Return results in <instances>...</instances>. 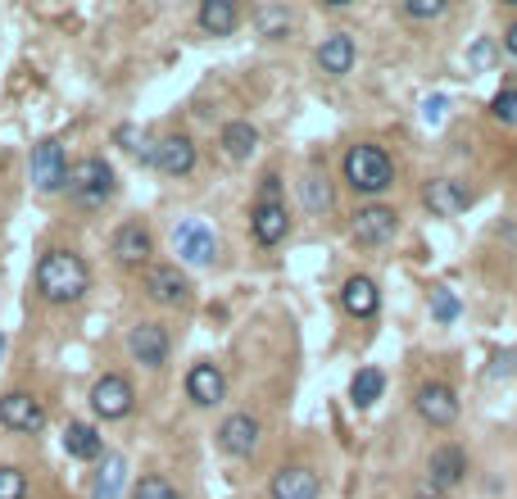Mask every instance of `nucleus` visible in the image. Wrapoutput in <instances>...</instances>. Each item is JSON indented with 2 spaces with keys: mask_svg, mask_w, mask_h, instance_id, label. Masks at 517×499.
Returning <instances> with one entry per match:
<instances>
[{
  "mask_svg": "<svg viewBox=\"0 0 517 499\" xmlns=\"http://www.w3.org/2000/svg\"><path fill=\"white\" fill-rule=\"evenodd\" d=\"M313 59H318V69L327 78H345L359 64V41H354V32H327L318 41V50H313Z\"/></svg>",
  "mask_w": 517,
  "mask_h": 499,
  "instance_id": "16",
  "label": "nucleus"
},
{
  "mask_svg": "<svg viewBox=\"0 0 517 499\" xmlns=\"http://www.w3.org/2000/svg\"><path fill=\"white\" fill-rule=\"evenodd\" d=\"M168 350H173V336L164 323H137L127 332V354L141 363V368H164Z\"/></svg>",
  "mask_w": 517,
  "mask_h": 499,
  "instance_id": "11",
  "label": "nucleus"
},
{
  "mask_svg": "<svg viewBox=\"0 0 517 499\" xmlns=\"http://www.w3.org/2000/svg\"><path fill=\"white\" fill-rule=\"evenodd\" d=\"M250 23H254V32H259L264 41H286L291 37V28H295V19H291L286 5H259V10L250 14Z\"/></svg>",
  "mask_w": 517,
  "mask_h": 499,
  "instance_id": "25",
  "label": "nucleus"
},
{
  "mask_svg": "<svg viewBox=\"0 0 517 499\" xmlns=\"http://www.w3.org/2000/svg\"><path fill=\"white\" fill-rule=\"evenodd\" d=\"M250 236L264 250H273V245H282L286 236H291V214H286V200H254L250 209Z\"/></svg>",
  "mask_w": 517,
  "mask_h": 499,
  "instance_id": "10",
  "label": "nucleus"
},
{
  "mask_svg": "<svg viewBox=\"0 0 517 499\" xmlns=\"http://www.w3.org/2000/svg\"><path fill=\"white\" fill-rule=\"evenodd\" d=\"M155 168L164 177H186L196 168V141L186 132H168V137L155 141Z\"/></svg>",
  "mask_w": 517,
  "mask_h": 499,
  "instance_id": "19",
  "label": "nucleus"
},
{
  "mask_svg": "<svg viewBox=\"0 0 517 499\" xmlns=\"http://www.w3.org/2000/svg\"><path fill=\"white\" fill-rule=\"evenodd\" d=\"M132 404H137V391H132V382H127L123 372H105V377L91 386V409H96V418H105V422L127 418Z\"/></svg>",
  "mask_w": 517,
  "mask_h": 499,
  "instance_id": "8",
  "label": "nucleus"
},
{
  "mask_svg": "<svg viewBox=\"0 0 517 499\" xmlns=\"http://www.w3.org/2000/svg\"><path fill=\"white\" fill-rule=\"evenodd\" d=\"M490 118H495L499 128H517V91L513 87H504L490 100Z\"/></svg>",
  "mask_w": 517,
  "mask_h": 499,
  "instance_id": "33",
  "label": "nucleus"
},
{
  "mask_svg": "<svg viewBox=\"0 0 517 499\" xmlns=\"http://www.w3.org/2000/svg\"><path fill=\"white\" fill-rule=\"evenodd\" d=\"M440 109H445V100H440V96H431V100H427V118H431V123H436V118H440Z\"/></svg>",
  "mask_w": 517,
  "mask_h": 499,
  "instance_id": "39",
  "label": "nucleus"
},
{
  "mask_svg": "<svg viewBox=\"0 0 517 499\" xmlns=\"http://www.w3.org/2000/svg\"><path fill=\"white\" fill-rule=\"evenodd\" d=\"M196 23L209 32V37H232L236 23H241V10H236L232 0H200Z\"/></svg>",
  "mask_w": 517,
  "mask_h": 499,
  "instance_id": "22",
  "label": "nucleus"
},
{
  "mask_svg": "<svg viewBox=\"0 0 517 499\" xmlns=\"http://www.w3.org/2000/svg\"><path fill=\"white\" fill-rule=\"evenodd\" d=\"M109 250H114V259L123 268H150V255H155V236H150L146 223H123L114 232V241H109Z\"/></svg>",
  "mask_w": 517,
  "mask_h": 499,
  "instance_id": "17",
  "label": "nucleus"
},
{
  "mask_svg": "<svg viewBox=\"0 0 517 499\" xmlns=\"http://www.w3.org/2000/svg\"><path fill=\"white\" fill-rule=\"evenodd\" d=\"M400 14L409 23H431V19H445L449 14V0H404Z\"/></svg>",
  "mask_w": 517,
  "mask_h": 499,
  "instance_id": "32",
  "label": "nucleus"
},
{
  "mask_svg": "<svg viewBox=\"0 0 517 499\" xmlns=\"http://www.w3.org/2000/svg\"><path fill=\"white\" fill-rule=\"evenodd\" d=\"M422 205H427V214L436 218H459L472 209V191L459 182V177H431L427 186H422Z\"/></svg>",
  "mask_w": 517,
  "mask_h": 499,
  "instance_id": "9",
  "label": "nucleus"
},
{
  "mask_svg": "<svg viewBox=\"0 0 517 499\" xmlns=\"http://www.w3.org/2000/svg\"><path fill=\"white\" fill-rule=\"evenodd\" d=\"M413 499H445V490H440L436 481H431L427 472H422V477H418V486H413Z\"/></svg>",
  "mask_w": 517,
  "mask_h": 499,
  "instance_id": "36",
  "label": "nucleus"
},
{
  "mask_svg": "<svg viewBox=\"0 0 517 499\" xmlns=\"http://www.w3.org/2000/svg\"><path fill=\"white\" fill-rule=\"evenodd\" d=\"M123 477H127L123 454H105V463H100V472H96V486H91V499H118Z\"/></svg>",
  "mask_w": 517,
  "mask_h": 499,
  "instance_id": "28",
  "label": "nucleus"
},
{
  "mask_svg": "<svg viewBox=\"0 0 517 499\" xmlns=\"http://www.w3.org/2000/svg\"><path fill=\"white\" fill-rule=\"evenodd\" d=\"M468 472H472V463H468V450L463 445H454V441H445V445H436L431 450V459H427V477L436 481L440 490H459L463 481H468Z\"/></svg>",
  "mask_w": 517,
  "mask_h": 499,
  "instance_id": "15",
  "label": "nucleus"
},
{
  "mask_svg": "<svg viewBox=\"0 0 517 499\" xmlns=\"http://www.w3.org/2000/svg\"><path fill=\"white\" fill-rule=\"evenodd\" d=\"M459 314H463V300H459V295L449 291V286H436V291H431V318H436L440 327H449Z\"/></svg>",
  "mask_w": 517,
  "mask_h": 499,
  "instance_id": "30",
  "label": "nucleus"
},
{
  "mask_svg": "<svg viewBox=\"0 0 517 499\" xmlns=\"http://www.w3.org/2000/svg\"><path fill=\"white\" fill-rule=\"evenodd\" d=\"M0 354H5V336H0Z\"/></svg>",
  "mask_w": 517,
  "mask_h": 499,
  "instance_id": "40",
  "label": "nucleus"
},
{
  "mask_svg": "<svg viewBox=\"0 0 517 499\" xmlns=\"http://www.w3.org/2000/svg\"><path fill=\"white\" fill-rule=\"evenodd\" d=\"M141 286L155 304H168V309H186L191 304V277L182 273L177 264H150L141 273Z\"/></svg>",
  "mask_w": 517,
  "mask_h": 499,
  "instance_id": "7",
  "label": "nucleus"
},
{
  "mask_svg": "<svg viewBox=\"0 0 517 499\" xmlns=\"http://www.w3.org/2000/svg\"><path fill=\"white\" fill-rule=\"evenodd\" d=\"M499 46H504V55H513V59H517V19L504 28V41H499Z\"/></svg>",
  "mask_w": 517,
  "mask_h": 499,
  "instance_id": "37",
  "label": "nucleus"
},
{
  "mask_svg": "<svg viewBox=\"0 0 517 499\" xmlns=\"http://www.w3.org/2000/svg\"><path fill=\"white\" fill-rule=\"evenodd\" d=\"M341 177H345V186H350L354 196L377 200L395 186V159H391V150L377 146V141H359V146L345 150Z\"/></svg>",
  "mask_w": 517,
  "mask_h": 499,
  "instance_id": "2",
  "label": "nucleus"
},
{
  "mask_svg": "<svg viewBox=\"0 0 517 499\" xmlns=\"http://www.w3.org/2000/svg\"><path fill=\"white\" fill-rule=\"evenodd\" d=\"M64 454L91 463L105 454V441H100V431L91 427V422H69V427H64Z\"/></svg>",
  "mask_w": 517,
  "mask_h": 499,
  "instance_id": "24",
  "label": "nucleus"
},
{
  "mask_svg": "<svg viewBox=\"0 0 517 499\" xmlns=\"http://www.w3.org/2000/svg\"><path fill=\"white\" fill-rule=\"evenodd\" d=\"M499 59V46H495V37H477L468 46V64H472V73H486L490 64Z\"/></svg>",
  "mask_w": 517,
  "mask_h": 499,
  "instance_id": "35",
  "label": "nucleus"
},
{
  "mask_svg": "<svg viewBox=\"0 0 517 499\" xmlns=\"http://www.w3.org/2000/svg\"><path fill=\"white\" fill-rule=\"evenodd\" d=\"M64 191H69V200L78 209H105L109 200H114V191H118V177H114V168H109L105 159L87 155V159H78V164L69 168Z\"/></svg>",
  "mask_w": 517,
  "mask_h": 499,
  "instance_id": "3",
  "label": "nucleus"
},
{
  "mask_svg": "<svg viewBox=\"0 0 517 499\" xmlns=\"http://www.w3.org/2000/svg\"><path fill=\"white\" fill-rule=\"evenodd\" d=\"M173 250L182 264H214L218 255V236L209 232L200 218H186V223L173 227Z\"/></svg>",
  "mask_w": 517,
  "mask_h": 499,
  "instance_id": "13",
  "label": "nucleus"
},
{
  "mask_svg": "<svg viewBox=\"0 0 517 499\" xmlns=\"http://www.w3.org/2000/svg\"><path fill=\"white\" fill-rule=\"evenodd\" d=\"M300 200H304V209L309 214H332V205H336V191H332V182H327V173H304V182H300Z\"/></svg>",
  "mask_w": 517,
  "mask_h": 499,
  "instance_id": "26",
  "label": "nucleus"
},
{
  "mask_svg": "<svg viewBox=\"0 0 517 499\" xmlns=\"http://www.w3.org/2000/svg\"><path fill=\"white\" fill-rule=\"evenodd\" d=\"M413 409H418V418L427 422V427L445 431V427L459 422L463 404H459V395H454V386L449 382H422L418 395H413Z\"/></svg>",
  "mask_w": 517,
  "mask_h": 499,
  "instance_id": "5",
  "label": "nucleus"
},
{
  "mask_svg": "<svg viewBox=\"0 0 517 499\" xmlns=\"http://www.w3.org/2000/svg\"><path fill=\"white\" fill-rule=\"evenodd\" d=\"M114 141H118V146H123V150H132V155H137L141 164H155V141H150L141 128H132V123H123V128L114 132Z\"/></svg>",
  "mask_w": 517,
  "mask_h": 499,
  "instance_id": "29",
  "label": "nucleus"
},
{
  "mask_svg": "<svg viewBox=\"0 0 517 499\" xmlns=\"http://www.w3.org/2000/svg\"><path fill=\"white\" fill-rule=\"evenodd\" d=\"M341 309H345L350 318H377V309H381L377 282H372L368 273L345 277V286H341Z\"/></svg>",
  "mask_w": 517,
  "mask_h": 499,
  "instance_id": "21",
  "label": "nucleus"
},
{
  "mask_svg": "<svg viewBox=\"0 0 517 499\" xmlns=\"http://www.w3.org/2000/svg\"><path fill=\"white\" fill-rule=\"evenodd\" d=\"M0 427L32 436V431L46 427V409H41V400L32 391H10V395H0Z\"/></svg>",
  "mask_w": 517,
  "mask_h": 499,
  "instance_id": "12",
  "label": "nucleus"
},
{
  "mask_svg": "<svg viewBox=\"0 0 517 499\" xmlns=\"http://www.w3.org/2000/svg\"><path fill=\"white\" fill-rule=\"evenodd\" d=\"M32 286H37V295L46 304H78L82 295L91 291V268H87V259L73 255V250H46Z\"/></svg>",
  "mask_w": 517,
  "mask_h": 499,
  "instance_id": "1",
  "label": "nucleus"
},
{
  "mask_svg": "<svg viewBox=\"0 0 517 499\" xmlns=\"http://www.w3.org/2000/svg\"><path fill=\"white\" fill-rule=\"evenodd\" d=\"M259 436H264V427L254 413H227L223 427H218V450L232 454V459H250L259 450Z\"/></svg>",
  "mask_w": 517,
  "mask_h": 499,
  "instance_id": "14",
  "label": "nucleus"
},
{
  "mask_svg": "<svg viewBox=\"0 0 517 499\" xmlns=\"http://www.w3.org/2000/svg\"><path fill=\"white\" fill-rule=\"evenodd\" d=\"M504 372H513V354H499L495 359V377H504Z\"/></svg>",
  "mask_w": 517,
  "mask_h": 499,
  "instance_id": "38",
  "label": "nucleus"
},
{
  "mask_svg": "<svg viewBox=\"0 0 517 499\" xmlns=\"http://www.w3.org/2000/svg\"><path fill=\"white\" fill-rule=\"evenodd\" d=\"M223 395H227V377L218 363L200 359L196 368L186 372V400L196 404V409H214V404H223Z\"/></svg>",
  "mask_w": 517,
  "mask_h": 499,
  "instance_id": "18",
  "label": "nucleus"
},
{
  "mask_svg": "<svg viewBox=\"0 0 517 499\" xmlns=\"http://www.w3.org/2000/svg\"><path fill=\"white\" fill-rule=\"evenodd\" d=\"M218 146H223V155L232 159V164H241V159H250L254 150H259V128L245 123V118H232L223 128V137H218Z\"/></svg>",
  "mask_w": 517,
  "mask_h": 499,
  "instance_id": "23",
  "label": "nucleus"
},
{
  "mask_svg": "<svg viewBox=\"0 0 517 499\" xmlns=\"http://www.w3.org/2000/svg\"><path fill=\"white\" fill-rule=\"evenodd\" d=\"M132 499H182V490H177L168 477L150 472V477H141L137 486H132Z\"/></svg>",
  "mask_w": 517,
  "mask_h": 499,
  "instance_id": "31",
  "label": "nucleus"
},
{
  "mask_svg": "<svg viewBox=\"0 0 517 499\" xmlns=\"http://www.w3.org/2000/svg\"><path fill=\"white\" fill-rule=\"evenodd\" d=\"M350 236L359 245H368V250H377V245H391L395 236H400V214H395L391 205H359L350 218Z\"/></svg>",
  "mask_w": 517,
  "mask_h": 499,
  "instance_id": "4",
  "label": "nucleus"
},
{
  "mask_svg": "<svg viewBox=\"0 0 517 499\" xmlns=\"http://www.w3.org/2000/svg\"><path fill=\"white\" fill-rule=\"evenodd\" d=\"M381 391H386V372L381 368H359L350 382V400L354 409H372V404L381 400Z\"/></svg>",
  "mask_w": 517,
  "mask_h": 499,
  "instance_id": "27",
  "label": "nucleus"
},
{
  "mask_svg": "<svg viewBox=\"0 0 517 499\" xmlns=\"http://www.w3.org/2000/svg\"><path fill=\"white\" fill-rule=\"evenodd\" d=\"M268 495H273V499H318L322 495L318 472L304 468V463H286V468L273 472V481H268Z\"/></svg>",
  "mask_w": 517,
  "mask_h": 499,
  "instance_id": "20",
  "label": "nucleus"
},
{
  "mask_svg": "<svg viewBox=\"0 0 517 499\" xmlns=\"http://www.w3.org/2000/svg\"><path fill=\"white\" fill-rule=\"evenodd\" d=\"M0 499H28V472L0 463Z\"/></svg>",
  "mask_w": 517,
  "mask_h": 499,
  "instance_id": "34",
  "label": "nucleus"
},
{
  "mask_svg": "<svg viewBox=\"0 0 517 499\" xmlns=\"http://www.w3.org/2000/svg\"><path fill=\"white\" fill-rule=\"evenodd\" d=\"M28 168H32V186H37L41 196H55V191H64V182H69V159H64V146H59L55 137L32 146Z\"/></svg>",
  "mask_w": 517,
  "mask_h": 499,
  "instance_id": "6",
  "label": "nucleus"
}]
</instances>
